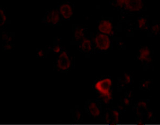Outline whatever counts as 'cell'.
I'll return each instance as SVG.
<instances>
[{"label":"cell","instance_id":"cell-24","mask_svg":"<svg viewBox=\"0 0 160 125\" xmlns=\"http://www.w3.org/2000/svg\"><path fill=\"white\" fill-rule=\"evenodd\" d=\"M53 51L56 53H58L60 52V47L59 46H55L53 49Z\"/></svg>","mask_w":160,"mask_h":125},{"label":"cell","instance_id":"cell-27","mask_svg":"<svg viewBox=\"0 0 160 125\" xmlns=\"http://www.w3.org/2000/svg\"><path fill=\"white\" fill-rule=\"evenodd\" d=\"M152 116H153V113H152L151 111H148V119H151V118L152 117Z\"/></svg>","mask_w":160,"mask_h":125},{"label":"cell","instance_id":"cell-15","mask_svg":"<svg viewBox=\"0 0 160 125\" xmlns=\"http://www.w3.org/2000/svg\"><path fill=\"white\" fill-rule=\"evenodd\" d=\"M7 16L4 11L3 10L0 9V27H3L7 22Z\"/></svg>","mask_w":160,"mask_h":125},{"label":"cell","instance_id":"cell-12","mask_svg":"<svg viewBox=\"0 0 160 125\" xmlns=\"http://www.w3.org/2000/svg\"><path fill=\"white\" fill-rule=\"evenodd\" d=\"M81 49L84 52H89L92 49L91 41L87 39L84 40L81 45Z\"/></svg>","mask_w":160,"mask_h":125},{"label":"cell","instance_id":"cell-19","mask_svg":"<svg viewBox=\"0 0 160 125\" xmlns=\"http://www.w3.org/2000/svg\"><path fill=\"white\" fill-rule=\"evenodd\" d=\"M124 83L125 84H128L131 82V77L130 76V75L127 73H125L124 75Z\"/></svg>","mask_w":160,"mask_h":125},{"label":"cell","instance_id":"cell-2","mask_svg":"<svg viewBox=\"0 0 160 125\" xmlns=\"http://www.w3.org/2000/svg\"><path fill=\"white\" fill-rule=\"evenodd\" d=\"M95 42L97 48L101 50H107L110 46V40L108 35L99 34L95 38Z\"/></svg>","mask_w":160,"mask_h":125},{"label":"cell","instance_id":"cell-1","mask_svg":"<svg viewBox=\"0 0 160 125\" xmlns=\"http://www.w3.org/2000/svg\"><path fill=\"white\" fill-rule=\"evenodd\" d=\"M112 84V82L110 78H105L97 82L95 85V89L97 91H98L100 94H106L111 92Z\"/></svg>","mask_w":160,"mask_h":125},{"label":"cell","instance_id":"cell-11","mask_svg":"<svg viewBox=\"0 0 160 125\" xmlns=\"http://www.w3.org/2000/svg\"><path fill=\"white\" fill-rule=\"evenodd\" d=\"M89 110L91 115L94 117H97L100 115V110L97 107L96 103H95L94 102H92L89 105Z\"/></svg>","mask_w":160,"mask_h":125},{"label":"cell","instance_id":"cell-22","mask_svg":"<svg viewBox=\"0 0 160 125\" xmlns=\"http://www.w3.org/2000/svg\"><path fill=\"white\" fill-rule=\"evenodd\" d=\"M150 84H151V81L150 80H146V81L144 82V83L142 84V86L145 89H148L149 85H150Z\"/></svg>","mask_w":160,"mask_h":125},{"label":"cell","instance_id":"cell-21","mask_svg":"<svg viewBox=\"0 0 160 125\" xmlns=\"http://www.w3.org/2000/svg\"><path fill=\"white\" fill-rule=\"evenodd\" d=\"M3 48L6 51H10L12 49V46H11L10 43H6L4 46Z\"/></svg>","mask_w":160,"mask_h":125},{"label":"cell","instance_id":"cell-28","mask_svg":"<svg viewBox=\"0 0 160 125\" xmlns=\"http://www.w3.org/2000/svg\"><path fill=\"white\" fill-rule=\"evenodd\" d=\"M138 125H144V123H142V120L140 119V120H139L138 122Z\"/></svg>","mask_w":160,"mask_h":125},{"label":"cell","instance_id":"cell-8","mask_svg":"<svg viewBox=\"0 0 160 125\" xmlns=\"http://www.w3.org/2000/svg\"><path fill=\"white\" fill-rule=\"evenodd\" d=\"M60 20L59 12L57 10H53L47 16V22L48 23H51L53 25H56Z\"/></svg>","mask_w":160,"mask_h":125},{"label":"cell","instance_id":"cell-5","mask_svg":"<svg viewBox=\"0 0 160 125\" xmlns=\"http://www.w3.org/2000/svg\"><path fill=\"white\" fill-rule=\"evenodd\" d=\"M105 120L106 123L109 125H117L119 122V113L115 110L108 112L106 114Z\"/></svg>","mask_w":160,"mask_h":125},{"label":"cell","instance_id":"cell-17","mask_svg":"<svg viewBox=\"0 0 160 125\" xmlns=\"http://www.w3.org/2000/svg\"><path fill=\"white\" fill-rule=\"evenodd\" d=\"M139 28L140 29H143L145 28L147 22V20L145 18H141L139 19L138 21Z\"/></svg>","mask_w":160,"mask_h":125},{"label":"cell","instance_id":"cell-4","mask_svg":"<svg viewBox=\"0 0 160 125\" xmlns=\"http://www.w3.org/2000/svg\"><path fill=\"white\" fill-rule=\"evenodd\" d=\"M143 7V3L142 0H128L125 7L127 10L130 11H138Z\"/></svg>","mask_w":160,"mask_h":125},{"label":"cell","instance_id":"cell-16","mask_svg":"<svg viewBox=\"0 0 160 125\" xmlns=\"http://www.w3.org/2000/svg\"><path fill=\"white\" fill-rule=\"evenodd\" d=\"M2 40L5 41L6 43H10L13 40L12 37L10 36L7 33H3L2 35Z\"/></svg>","mask_w":160,"mask_h":125},{"label":"cell","instance_id":"cell-14","mask_svg":"<svg viewBox=\"0 0 160 125\" xmlns=\"http://www.w3.org/2000/svg\"><path fill=\"white\" fill-rule=\"evenodd\" d=\"M83 28H78L75 31V38L77 41L82 40L83 38Z\"/></svg>","mask_w":160,"mask_h":125},{"label":"cell","instance_id":"cell-20","mask_svg":"<svg viewBox=\"0 0 160 125\" xmlns=\"http://www.w3.org/2000/svg\"><path fill=\"white\" fill-rule=\"evenodd\" d=\"M128 1V0H117V6L120 7H122L124 5L125 6Z\"/></svg>","mask_w":160,"mask_h":125},{"label":"cell","instance_id":"cell-6","mask_svg":"<svg viewBox=\"0 0 160 125\" xmlns=\"http://www.w3.org/2000/svg\"><path fill=\"white\" fill-rule=\"evenodd\" d=\"M98 29L101 33L105 34H110L113 29L112 24L108 20H102L99 25Z\"/></svg>","mask_w":160,"mask_h":125},{"label":"cell","instance_id":"cell-26","mask_svg":"<svg viewBox=\"0 0 160 125\" xmlns=\"http://www.w3.org/2000/svg\"><path fill=\"white\" fill-rule=\"evenodd\" d=\"M124 103L126 105H129L130 104V100H129V99L128 98H125L123 100Z\"/></svg>","mask_w":160,"mask_h":125},{"label":"cell","instance_id":"cell-9","mask_svg":"<svg viewBox=\"0 0 160 125\" xmlns=\"http://www.w3.org/2000/svg\"><path fill=\"white\" fill-rule=\"evenodd\" d=\"M148 106L145 102H139L136 108V113L138 117L142 118L146 114L148 117Z\"/></svg>","mask_w":160,"mask_h":125},{"label":"cell","instance_id":"cell-7","mask_svg":"<svg viewBox=\"0 0 160 125\" xmlns=\"http://www.w3.org/2000/svg\"><path fill=\"white\" fill-rule=\"evenodd\" d=\"M151 52L148 46H144L142 47L139 50V60L142 62H151L152 59L150 57Z\"/></svg>","mask_w":160,"mask_h":125},{"label":"cell","instance_id":"cell-25","mask_svg":"<svg viewBox=\"0 0 160 125\" xmlns=\"http://www.w3.org/2000/svg\"><path fill=\"white\" fill-rule=\"evenodd\" d=\"M38 56L40 58H42L43 56H44V53L43 50H40L39 51H38Z\"/></svg>","mask_w":160,"mask_h":125},{"label":"cell","instance_id":"cell-23","mask_svg":"<svg viewBox=\"0 0 160 125\" xmlns=\"http://www.w3.org/2000/svg\"><path fill=\"white\" fill-rule=\"evenodd\" d=\"M75 118H76V120H77V121L80 119V118H81V113L78 110H77L75 111Z\"/></svg>","mask_w":160,"mask_h":125},{"label":"cell","instance_id":"cell-18","mask_svg":"<svg viewBox=\"0 0 160 125\" xmlns=\"http://www.w3.org/2000/svg\"><path fill=\"white\" fill-rule=\"evenodd\" d=\"M152 31L153 34H154L155 35L158 34L160 31V26L158 24L153 26L152 28Z\"/></svg>","mask_w":160,"mask_h":125},{"label":"cell","instance_id":"cell-3","mask_svg":"<svg viewBox=\"0 0 160 125\" xmlns=\"http://www.w3.org/2000/svg\"><path fill=\"white\" fill-rule=\"evenodd\" d=\"M71 60L67 53L64 51L60 54L57 60V67L62 70L69 69L71 66Z\"/></svg>","mask_w":160,"mask_h":125},{"label":"cell","instance_id":"cell-13","mask_svg":"<svg viewBox=\"0 0 160 125\" xmlns=\"http://www.w3.org/2000/svg\"><path fill=\"white\" fill-rule=\"evenodd\" d=\"M100 98L104 101L105 104H108L111 100H112V94L111 92H109L106 94H100Z\"/></svg>","mask_w":160,"mask_h":125},{"label":"cell","instance_id":"cell-10","mask_svg":"<svg viewBox=\"0 0 160 125\" xmlns=\"http://www.w3.org/2000/svg\"><path fill=\"white\" fill-rule=\"evenodd\" d=\"M60 14L66 19L70 18L73 15V11L71 6L68 4H64L60 7Z\"/></svg>","mask_w":160,"mask_h":125}]
</instances>
